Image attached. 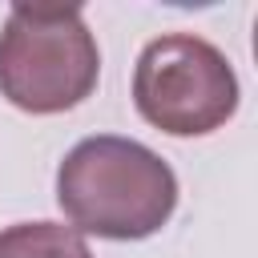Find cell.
Here are the masks:
<instances>
[{
	"label": "cell",
	"instance_id": "obj_1",
	"mask_svg": "<svg viewBox=\"0 0 258 258\" xmlns=\"http://www.w3.org/2000/svg\"><path fill=\"white\" fill-rule=\"evenodd\" d=\"M56 202L77 234L141 242L177 210V177L149 145L117 133L77 141L56 169Z\"/></svg>",
	"mask_w": 258,
	"mask_h": 258
},
{
	"label": "cell",
	"instance_id": "obj_2",
	"mask_svg": "<svg viewBox=\"0 0 258 258\" xmlns=\"http://www.w3.org/2000/svg\"><path fill=\"white\" fill-rule=\"evenodd\" d=\"M101 48L77 4H12L0 28V97L24 113H64L93 97Z\"/></svg>",
	"mask_w": 258,
	"mask_h": 258
},
{
	"label": "cell",
	"instance_id": "obj_3",
	"mask_svg": "<svg viewBox=\"0 0 258 258\" xmlns=\"http://www.w3.org/2000/svg\"><path fill=\"white\" fill-rule=\"evenodd\" d=\"M137 113L169 137H206L238 109V77L218 44L194 32L149 40L133 69Z\"/></svg>",
	"mask_w": 258,
	"mask_h": 258
},
{
	"label": "cell",
	"instance_id": "obj_4",
	"mask_svg": "<svg viewBox=\"0 0 258 258\" xmlns=\"http://www.w3.org/2000/svg\"><path fill=\"white\" fill-rule=\"evenodd\" d=\"M0 258H93L85 238L60 222H16L0 230Z\"/></svg>",
	"mask_w": 258,
	"mask_h": 258
}]
</instances>
